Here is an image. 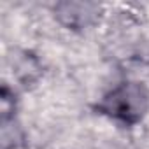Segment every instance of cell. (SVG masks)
<instances>
[{"label": "cell", "instance_id": "obj_1", "mask_svg": "<svg viewBox=\"0 0 149 149\" xmlns=\"http://www.w3.org/2000/svg\"><path fill=\"white\" fill-rule=\"evenodd\" d=\"M149 107V91L142 83H123L107 93L98 105V111L123 123L135 125Z\"/></svg>", "mask_w": 149, "mask_h": 149}]
</instances>
